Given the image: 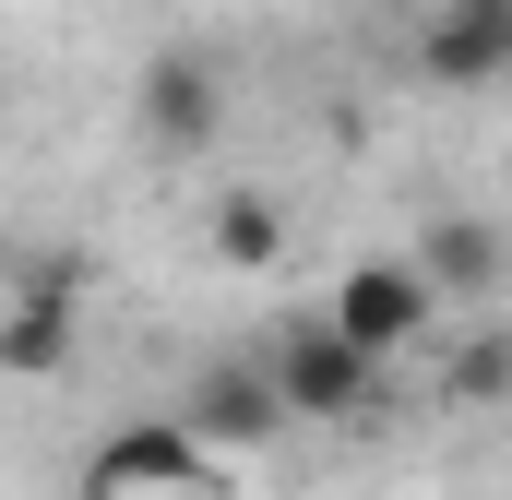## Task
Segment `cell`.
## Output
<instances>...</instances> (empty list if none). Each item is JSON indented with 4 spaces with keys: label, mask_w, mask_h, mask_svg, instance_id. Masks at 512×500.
Masks as SVG:
<instances>
[{
    "label": "cell",
    "mask_w": 512,
    "mask_h": 500,
    "mask_svg": "<svg viewBox=\"0 0 512 500\" xmlns=\"http://www.w3.org/2000/svg\"><path fill=\"white\" fill-rule=\"evenodd\" d=\"M203 250H215L227 274H274V262H286V203H274V191H227V203L203 215Z\"/></svg>",
    "instance_id": "cell-9"
},
{
    "label": "cell",
    "mask_w": 512,
    "mask_h": 500,
    "mask_svg": "<svg viewBox=\"0 0 512 500\" xmlns=\"http://www.w3.org/2000/svg\"><path fill=\"white\" fill-rule=\"evenodd\" d=\"M262 370H274V393H286L310 429H334V417H358V405L382 393V358H370L334 310H286V322L262 334Z\"/></svg>",
    "instance_id": "cell-2"
},
{
    "label": "cell",
    "mask_w": 512,
    "mask_h": 500,
    "mask_svg": "<svg viewBox=\"0 0 512 500\" xmlns=\"http://www.w3.org/2000/svg\"><path fill=\"white\" fill-rule=\"evenodd\" d=\"M417 262L441 274V298H489L501 286V227L489 215H429L417 227Z\"/></svg>",
    "instance_id": "cell-8"
},
{
    "label": "cell",
    "mask_w": 512,
    "mask_h": 500,
    "mask_svg": "<svg viewBox=\"0 0 512 500\" xmlns=\"http://www.w3.org/2000/svg\"><path fill=\"white\" fill-rule=\"evenodd\" d=\"M0 358H12V381H60L72 370V274H24V286H12Z\"/></svg>",
    "instance_id": "cell-7"
},
{
    "label": "cell",
    "mask_w": 512,
    "mask_h": 500,
    "mask_svg": "<svg viewBox=\"0 0 512 500\" xmlns=\"http://www.w3.org/2000/svg\"><path fill=\"white\" fill-rule=\"evenodd\" d=\"M179 417H191V441H215V453H262V441H286V429H298V405L274 393L262 346H251V358H203L191 393H179Z\"/></svg>",
    "instance_id": "cell-4"
},
{
    "label": "cell",
    "mask_w": 512,
    "mask_h": 500,
    "mask_svg": "<svg viewBox=\"0 0 512 500\" xmlns=\"http://www.w3.org/2000/svg\"><path fill=\"white\" fill-rule=\"evenodd\" d=\"M441 393L453 405H512V334L501 322H477L465 346H441Z\"/></svg>",
    "instance_id": "cell-10"
},
{
    "label": "cell",
    "mask_w": 512,
    "mask_h": 500,
    "mask_svg": "<svg viewBox=\"0 0 512 500\" xmlns=\"http://www.w3.org/2000/svg\"><path fill=\"white\" fill-rule=\"evenodd\" d=\"M84 500H227V453L191 441V417H120L84 465Z\"/></svg>",
    "instance_id": "cell-1"
},
{
    "label": "cell",
    "mask_w": 512,
    "mask_h": 500,
    "mask_svg": "<svg viewBox=\"0 0 512 500\" xmlns=\"http://www.w3.org/2000/svg\"><path fill=\"white\" fill-rule=\"evenodd\" d=\"M227 120V84H215V60L203 48H155L143 60V131L167 143V155H203Z\"/></svg>",
    "instance_id": "cell-6"
},
{
    "label": "cell",
    "mask_w": 512,
    "mask_h": 500,
    "mask_svg": "<svg viewBox=\"0 0 512 500\" xmlns=\"http://www.w3.org/2000/svg\"><path fill=\"white\" fill-rule=\"evenodd\" d=\"M417 72L429 84H512V0H441L429 36H417Z\"/></svg>",
    "instance_id": "cell-5"
},
{
    "label": "cell",
    "mask_w": 512,
    "mask_h": 500,
    "mask_svg": "<svg viewBox=\"0 0 512 500\" xmlns=\"http://www.w3.org/2000/svg\"><path fill=\"white\" fill-rule=\"evenodd\" d=\"M370 358H405V346H429V322H441V274L417 262V250H382V262H358V274H334V298H322Z\"/></svg>",
    "instance_id": "cell-3"
}]
</instances>
